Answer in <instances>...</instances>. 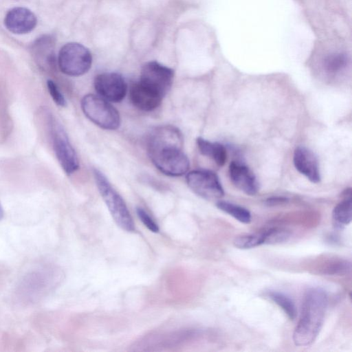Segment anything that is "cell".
Returning a JSON list of instances; mask_svg holds the SVG:
<instances>
[{
    "instance_id": "1",
    "label": "cell",
    "mask_w": 352,
    "mask_h": 352,
    "mask_svg": "<svg viewBox=\"0 0 352 352\" xmlns=\"http://www.w3.org/2000/svg\"><path fill=\"white\" fill-rule=\"evenodd\" d=\"M183 142L181 131L174 126H159L151 131L146 141L148 154L162 173L178 177L188 172L190 162L183 152Z\"/></svg>"
},
{
    "instance_id": "2",
    "label": "cell",
    "mask_w": 352,
    "mask_h": 352,
    "mask_svg": "<svg viewBox=\"0 0 352 352\" xmlns=\"http://www.w3.org/2000/svg\"><path fill=\"white\" fill-rule=\"evenodd\" d=\"M327 305L328 296L322 289L313 287L305 292L300 317L293 333L296 346H307L315 341L323 325Z\"/></svg>"
},
{
    "instance_id": "3",
    "label": "cell",
    "mask_w": 352,
    "mask_h": 352,
    "mask_svg": "<svg viewBox=\"0 0 352 352\" xmlns=\"http://www.w3.org/2000/svg\"><path fill=\"white\" fill-rule=\"evenodd\" d=\"M63 273L57 267L45 265L25 274L19 282L14 298L21 305L36 303L58 285Z\"/></svg>"
},
{
    "instance_id": "4",
    "label": "cell",
    "mask_w": 352,
    "mask_h": 352,
    "mask_svg": "<svg viewBox=\"0 0 352 352\" xmlns=\"http://www.w3.org/2000/svg\"><path fill=\"white\" fill-rule=\"evenodd\" d=\"M94 175L98 191L116 224L126 232H133L135 225L122 197L101 171L94 169Z\"/></svg>"
},
{
    "instance_id": "5",
    "label": "cell",
    "mask_w": 352,
    "mask_h": 352,
    "mask_svg": "<svg viewBox=\"0 0 352 352\" xmlns=\"http://www.w3.org/2000/svg\"><path fill=\"white\" fill-rule=\"evenodd\" d=\"M84 114L94 124L107 130H116L120 124L119 112L109 101L94 94H87L81 100Z\"/></svg>"
},
{
    "instance_id": "6",
    "label": "cell",
    "mask_w": 352,
    "mask_h": 352,
    "mask_svg": "<svg viewBox=\"0 0 352 352\" xmlns=\"http://www.w3.org/2000/svg\"><path fill=\"white\" fill-rule=\"evenodd\" d=\"M92 57L89 50L78 43H68L60 49L58 64L66 75L79 76L87 73L91 66Z\"/></svg>"
},
{
    "instance_id": "7",
    "label": "cell",
    "mask_w": 352,
    "mask_h": 352,
    "mask_svg": "<svg viewBox=\"0 0 352 352\" xmlns=\"http://www.w3.org/2000/svg\"><path fill=\"white\" fill-rule=\"evenodd\" d=\"M49 124L56 158L64 171L67 175H71L79 168L76 151L65 131L53 117L49 118Z\"/></svg>"
},
{
    "instance_id": "8",
    "label": "cell",
    "mask_w": 352,
    "mask_h": 352,
    "mask_svg": "<svg viewBox=\"0 0 352 352\" xmlns=\"http://www.w3.org/2000/svg\"><path fill=\"white\" fill-rule=\"evenodd\" d=\"M186 182L195 194L207 200L217 199L224 195L218 176L210 170H192L186 175Z\"/></svg>"
},
{
    "instance_id": "9",
    "label": "cell",
    "mask_w": 352,
    "mask_h": 352,
    "mask_svg": "<svg viewBox=\"0 0 352 352\" xmlns=\"http://www.w3.org/2000/svg\"><path fill=\"white\" fill-rule=\"evenodd\" d=\"M174 71L156 61L144 65L140 72V82L164 97L170 89Z\"/></svg>"
},
{
    "instance_id": "10",
    "label": "cell",
    "mask_w": 352,
    "mask_h": 352,
    "mask_svg": "<svg viewBox=\"0 0 352 352\" xmlns=\"http://www.w3.org/2000/svg\"><path fill=\"white\" fill-rule=\"evenodd\" d=\"M94 87L100 97L113 102L122 101L127 91V85L123 77L113 72L96 76Z\"/></svg>"
},
{
    "instance_id": "11",
    "label": "cell",
    "mask_w": 352,
    "mask_h": 352,
    "mask_svg": "<svg viewBox=\"0 0 352 352\" xmlns=\"http://www.w3.org/2000/svg\"><path fill=\"white\" fill-rule=\"evenodd\" d=\"M37 19L34 14L28 8L16 7L10 10L4 19L6 28L14 34H23L33 30Z\"/></svg>"
},
{
    "instance_id": "12",
    "label": "cell",
    "mask_w": 352,
    "mask_h": 352,
    "mask_svg": "<svg viewBox=\"0 0 352 352\" xmlns=\"http://www.w3.org/2000/svg\"><path fill=\"white\" fill-rule=\"evenodd\" d=\"M294 164L296 168L313 183L320 180L317 157L309 148L298 146L294 153Z\"/></svg>"
},
{
    "instance_id": "13",
    "label": "cell",
    "mask_w": 352,
    "mask_h": 352,
    "mask_svg": "<svg viewBox=\"0 0 352 352\" xmlns=\"http://www.w3.org/2000/svg\"><path fill=\"white\" fill-rule=\"evenodd\" d=\"M230 178L233 184L247 195H254L258 190V183L252 171L239 162H232L229 166Z\"/></svg>"
},
{
    "instance_id": "14",
    "label": "cell",
    "mask_w": 352,
    "mask_h": 352,
    "mask_svg": "<svg viewBox=\"0 0 352 352\" xmlns=\"http://www.w3.org/2000/svg\"><path fill=\"white\" fill-rule=\"evenodd\" d=\"M129 98L138 109L150 111L160 106L163 97L138 81L131 85Z\"/></svg>"
},
{
    "instance_id": "15",
    "label": "cell",
    "mask_w": 352,
    "mask_h": 352,
    "mask_svg": "<svg viewBox=\"0 0 352 352\" xmlns=\"http://www.w3.org/2000/svg\"><path fill=\"white\" fill-rule=\"evenodd\" d=\"M344 199L338 203L332 212V219L336 228L342 229L349 225L352 219L351 189L343 192Z\"/></svg>"
},
{
    "instance_id": "16",
    "label": "cell",
    "mask_w": 352,
    "mask_h": 352,
    "mask_svg": "<svg viewBox=\"0 0 352 352\" xmlns=\"http://www.w3.org/2000/svg\"><path fill=\"white\" fill-rule=\"evenodd\" d=\"M197 144L200 153L212 158L220 166L224 165L226 158V149L219 142H212L202 138L197 139Z\"/></svg>"
},
{
    "instance_id": "17",
    "label": "cell",
    "mask_w": 352,
    "mask_h": 352,
    "mask_svg": "<svg viewBox=\"0 0 352 352\" xmlns=\"http://www.w3.org/2000/svg\"><path fill=\"white\" fill-rule=\"evenodd\" d=\"M217 207L243 223L251 221V214L245 208L226 201H219Z\"/></svg>"
},
{
    "instance_id": "18",
    "label": "cell",
    "mask_w": 352,
    "mask_h": 352,
    "mask_svg": "<svg viewBox=\"0 0 352 352\" xmlns=\"http://www.w3.org/2000/svg\"><path fill=\"white\" fill-rule=\"evenodd\" d=\"M268 297L278 305L291 320L296 316V308L293 300L285 294L278 292H270Z\"/></svg>"
},
{
    "instance_id": "19",
    "label": "cell",
    "mask_w": 352,
    "mask_h": 352,
    "mask_svg": "<svg viewBox=\"0 0 352 352\" xmlns=\"http://www.w3.org/2000/svg\"><path fill=\"white\" fill-rule=\"evenodd\" d=\"M264 244L263 233L243 234L237 236L233 241V245L239 249H250Z\"/></svg>"
},
{
    "instance_id": "20",
    "label": "cell",
    "mask_w": 352,
    "mask_h": 352,
    "mask_svg": "<svg viewBox=\"0 0 352 352\" xmlns=\"http://www.w3.org/2000/svg\"><path fill=\"white\" fill-rule=\"evenodd\" d=\"M347 61V57L344 54H332L325 59L324 69L328 73L335 74L346 67Z\"/></svg>"
},
{
    "instance_id": "21",
    "label": "cell",
    "mask_w": 352,
    "mask_h": 352,
    "mask_svg": "<svg viewBox=\"0 0 352 352\" xmlns=\"http://www.w3.org/2000/svg\"><path fill=\"white\" fill-rule=\"evenodd\" d=\"M264 244H277L287 241L290 237V233L286 230L270 228L263 232Z\"/></svg>"
},
{
    "instance_id": "22",
    "label": "cell",
    "mask_w": 352,
    "mask_h": 352,
    "mask_svg": "<svg viewBox=\"0 0 352 352\" xmlns=\"http://www.w3.org/2000/svg\"><path fill=\"white\" fill-rule=\"evenodd\" d=\"M47 87L54 102L60 107H65L67 105L66 100L57 85L53 80H48L47 81Z\"/></svg>"
},
{
    "instance_id": "23",
    "label": "cell",
    "mask_w": 352,
    "mask_h": 352,
    "mask_svg": "<svg viewBox=\"0 0 352 352\" xmlns=\"http://www.w3.org/2000/svg\"><path fill=\"white\" fill-rule=\"evenodd\" d=\"M136 212L144 225L151 232H158L159 227L149 214L142 208H137Z\"/></svg>"
},
{
    "instance_id": "24",
    "label": "cell",
    "mask_w": 352,
    "mask_h": 352,
    "mask_svg": "<svg viewBox=\"0 0 352 352\" xmlns=\"http://www.w3.org/2000/svg\"><path fill=\"white\" fill-rule=\"evenodd\" d=\"M288 199L283 197H270L265 200V203L268 206H276L287 202Z\"/></svg>"
},
{
    "instance_id": "25",
    "label": "cell",
    "mask_w": 352,
    "mask_h": 352,
    "mask_svg": "<svg viewBox=\"0 0 352 352\" xmlns=\"http://www.w3.org/2000/svg\"><path fill=\"white\" fill-rule=\"evenodd\" d=\"M3 217V209L2 206H1V204L0 203V221L2 219Z\"/></svg>"
}]
</instances>
